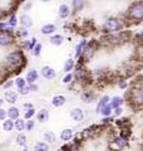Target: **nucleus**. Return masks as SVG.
Masks as SVG:
<instances>
[{
	"mask_svg": "<svg viewBox=\"0 0 143 151\" xmlns=\"http://www.w3.org/2000/svg\"><path fill=\"white\" fill-rule=\"evenodd\" d=\"M4 102H5V101H4V100H3V98H0V107H3V105H4Z\"/></svg>",
	"mask_w": 143,
	"mask_h": 151,
	"instance_id": "obj_52",
	"label": "nucleus"
},
{
	"mask_svg": "<svg viewBox=\"0 0 143 151\" xmlns=\"http://www.w3.org/2000/svg\"><path fill=\"white\" fill-rule=\"evenodd\" d=\"M79 97H80V100H82V102L87 103V105H90V103L97 101V94L92 91H83Z\"/></svg>",
	"mask_w": 143,
	"mask_h": 151,
	"instance_id": "obj_11",
	"label": "nucleus"
},
{
	"mask_svg": "<svg viewBox=\"0 0 143 151\" xmlns=\"http://www.w3.org/2000/svg\"><path fill=\"white\" fill-rule=\"evenodd\" d=\"M8 116H6V110H4L3 107H0V121H4L6 120Z\"/></svg>",
	"mask_w": 143,
	"mask_h": 151,
	"instance_id": "obj_46",
	"label": "nucleus"
},
{
	"mask_svg": "<svg viewBox=\"0 0 143 151\" xmlns=\"http://www.w3.org/2000/svg\"><path fill=\"white\" fill-rule=\"evenodd\" d=\"M65 102H66V98H65V96H63V94H56V96H54L50 101L53 107H61V106L65 105Z\"/></svg>",
	"mask_w": 143,
	"mask_h": 151,
	"instance_id": "obj_19",
	"label": "nucleus"
},
{
	"mask_svg": "<svg viewBox=\"0 0 143 151\" xmlns=\"http://www.w3.org/2000/svg\"><path fill=\"white\" fill-rule=\"evenodd\" d=\"M129 37V33L123 30V32H119L116 33V34H108L104 37V42L107 44H111V45H117V44H122L128 39Z\"/></svg>",
	"mask_w": 143,
	"mask_h": 151,
	"instance_id": "obj_6",
	"label": "nucleus"
},
{
	"mask_svg": "<svg viewBox=\"0 0 143 151\" xmlns=\"http://www.w3.org/2000/svg\"><path fill=\"white\" fill-rule=\"evenodd\" d=\"M123 102H124V100H123L121 96H114V97L111 98V101H109V106L112 107V110H114V108L122 107Z\"/></svg>",
	"mask_w": 143,
	"mask_h": 151,
	"instance_id": "obj_26",
	"label": "nucleus"
},
{
	"mask_svg": "<svg viewBox=\"0 0 143 151\" xmlns=\"http://www.w3.org/2000/svg\"><path fill=\"white\" fill-rule=\"evenodd\" d=\"M15 43V34L8 32H0V47H9Z\"/></svg>",
	"mask_w": 143,
	"mask_h": 151,
	"instance_id": "obj_8",
	"label": "nucleus"
},
{
	"mask_svg": "<svg viewBox=\"0 0 143 151\" xmlns=\"http://www.w3.org/2000/svg\"><path fill=\"white\" fill-rule=\"evenodd\" d=\"M73 136H74V131L72 130V129H64L63 131L60 132V135H59V137H60V141H63V142H69V141L73 139Z\"/></svg>",
	"mask_w": 143,
	"mask_h": 151,
	"instance_id": "obj_18",
	"label": "nucleus"
},
{
	"mask_svg": "<svg viewBox=\"0 0 143 151\" xmlns=\"http://www.w3.org/2000/svg\"><path fill=\"white\" fill-rule=\"evenodd\" d=\"M35 129V121L34 120H28V121H25V130L26 131H33Z\"/></svg>",
	"mask_w": 143,
	"mask_h": 151,
	"instance_id": "obj_41",
	"label": "nucleus"
},
{
	"mask_svg": "<svg viewBox=\"0 0 143 151\" xmlns=\"http://www.w3.org/2000/svg\"><path fill=\"white\" fill-rule=\"evenodd\" d=\"M112 111H113V110H112V107L108 105V106L104 107L103 110H102L101 112H99V113H101V115H102L103 117H111V116H112Z\"/></svg>",
	"mask_w": 143,
	"mask_h": 151,
	"instance_id": "obj_38",
	"label": "nucleus"
},
{
	"mask_svg": "<svg viewBox=\"0 0 143 151\" xmlns=\"http://www.w3.org/2000/svg\"><path fill=\"white\" fill-rule=\"evenodd\" d=\"M34 151H49V145L44 141H38V142L34 145Z\"/></svg>",
	"mask_w": 143,
	"mask_h": 151,
	"instance_id": "obj_33",
	"label": "nucleus"
},
{
	"mask_svg": "<svg viewBox=\"0 0 143 151\" xmlns=\"http://www.w3.org/2000/svg\"><path fill=\"white\" fill-rule=\"evenodd\" d=\"M137 55H139L138 60H143V43L137 48Z\"/></svg>",
	"mask_w": 143,
	"mask_h": 151,
	"instance_id": "obj_45",
	"label": "nucleus"
},
{
	"mask_svg": "<svg viewBox=\"0 0 143 151\" xmlns=\"http://www.w3.org/2000/svg\"><path fill=\"white\" fill-rule=\"evenodd\" d=\"M15 37H18V38H23V39H25V38L29 37V30L25 29V28H21V27H20V29L15 30Z\"/></svg>",
	"mask_w": 143,
	"mask_h": 151,
	"instance_id": "obj_36",
	"label": "nucleus"
},
{
	"mask_svg": "<svg viewBox=\"0 0 143 151\" xmlns=\"http://www.w3.org/2000/svg\"><path fill=\"white\" fill-rule=\"evenodd\" d=\"M49 43L54 47H60L64 43V37L60 35V34H53L49 38Z\"/></svg>",
	"mask_w": 143,
	"mask_h": 151,
	"instance_id": "obj_25",
	"label": "nucleus"
},
{
	"mask_svg": "<svg viewBox=\"0 0 143 151\" xmlns=\"http://www.w3.org/2000/svg\"><path fill=\"white\" fill-rule=\"evenodd\" d=\"M13 84H14L13 79H6V81H4V83H3V89H5V91H9V89L13 87Z\"/></svg>",
	"mask_w": 143,
	"mask_h": 151,
	"instance_id": "obj_42",
	"label": "nucleus"
},
{
	"mask_svg": "<svg viewBox=\"0 0 143 151\" xmlns=\"http://www.w3.org/2000/svg\"><path fill=\"white\" fill-rule=\"evenodd\" d=\"M23 108H24V111H26V110H30V108H34V105L30 103V102H28V103H24Z\"/></svg>",
	"mask_w": 143,
	"mask_h": 151,
	"instance_id": "obj_49",
	"label": "nucleus"
},
{
	"mask_svg": "<svg viewBox=\"0 0 143 151\" xmlns=\"http://www.w3.org/2000/svg\"><path fill=\"white\" fill-rule=\"evenodd\" d=\"M43 140H44V142H46L48 145H49V144H54L56 141V136L54 135V132L45 131L44 134H43Z\"/></svg>",
	"mask_w": 143,
	"mask_h": 151,
	"instance_id": "obj_27",
	"label": "nucleus"
},
{
	"mask_svg": "<svg viewBox=\"0 0 143 151\" xmlns=\"http://www.w3.org/2000/svg\"><path fill=\"white\" fill-rule=\"evenodd\" d=\"M109 101H111V97L107 96V94H104V96H102L101 98H99V100L97 101V112L99 113L104 107L108 106L109 105Z\"/></svg>",
	"mask_w": 143,
	"mask_h": 151,
	"instance_id": "obj_22",
	"label": "nucleus"
},
{
	"mask_svg": "<svg viewBox=\"0 0 143 151\" xmlns=\"http://www.w3.org/2000/svg\"><path fill=\"white\" fill-rule=\"evenodd\" d=\"M118 87L121 88V89H126V88L128 87V83H127V81H124V79H121V81L118 82Z\"/></svg>",
	"mask_w": 143,
	"mask_h": 151,
	"instance_id": "obj_47",
	"label": "nucleus"
},
{
	"mask_svg": "<svg viewBox=\"0 0 143 151\" xmlns=\"http://www.w3.org/2000/svg\"><path fill=\"white\" fill-rule=\"evenodd\" d=\"M85 6V1L83 0H73L72 1V9H73V12L78 13V12H82Z\"/></svg>",
	"mask_w": 143,
	"mask_h": 151,
	"instance_id": "obj_28",
	"label": "nucleus"
},
{
	"mask_svg": "<svg viewBox=\"0 0 143 151\" xmlns=\"http://www.w3.org/2000/svg\"><path fill=\"white\" fill-rule=\"evenodd\" d=\"M73 78H74L75 82L80 83V84H84L85 82L88 81L89 73H88L87 68L84 67L83 63H77L75 64V68L73 70Z\"/></svg>",
	"mask_w": 143,
	"mask_h": 151,
	"instance_id": "obj_5",
	"label": "nucleus"
},
{
	"mask_svg": "<svg viewBox=\"0 0 143 151\" xmlns=\"http://www.w3.org/2000/svg\"><path fill=\"white\" fill-rule=\"evenodd\" d=\"M15 141H16V144L19 146H21V147H25L26 146V136L24 132H19V134L16 135V137H15Z\"/></svg>",
	"mask_w": 143,
	"mask_h": 151,
	"instance_id": "obj_31",
	"label": "nucleus"
},
{
	"mask_svg": "<svg viewBox=\"0 0 143 151\" xmlns=\"http://www.w3.org/2000/svg\"><path fill=\"white\" fill-rule=\"evenodd\" d=\"M4 101L8 102V103H10L11 106H14V103H15L18 101V93L15 91H6L5 92V96H4Z\"/></svg>",
	"mask_w": 143,
	"mask_h": 151,
	"instance_id": "obj_21",
	"label": "nucleus"
},
{
	"mask_svg": "<svg viewBox=\"0 0 143 151\" xmlns=\"http://www.w3.org/2000/svg\"><path fill=\"white\" fill-rule=\"evenodd\" d=\"M69 115L70 117L73 119L75 122H82L84 120V111L82 110V108H79V107H75V108H72L70 112H69Z\"/></svg>",
	"mask_w": 143,
	"mask_h": 151,
	"instance_id": "obj_12",
	"label": "nucleus"
},
{
	"mask_svg": "<svg viewBox=\"0 0 143 151\" xmlns=\"http://www.w3.org/2000/svg\"><path fill=\"white\" fill-rule=\"evenodd\" d=\"M87 44H88V40L83 39V40H80L77 45H75V48H74V59H79L80 58V55H82V53L84 52Z\"/></svg>",
	"mask_w": 143,
	"mask_h": 151,
	"instance_id": "obj_15",
	"label": "nucleus"
},
{
	"mask_svg": "<svg viewBox=\"0 0 143 151\" xmlns=\"http://www.w3.org/2000/svg\"><path fill=\"white\" fill-rule=\"evenodd\" d=\"M3 130L6 132H10L14 130V121L10 119H6L3 121Z\"/></svg>",
	"mask_w": 143,
	"mask_h": 151,
	"instance_id": "obj_35",
	"label": "nucleus"
},
{
	"mask_svg": "<svg viewBox=\"0 0 143 151\" xmlns=\"http://www.w3.org/2000/svg\"><path fill=\"white\" fill-rule=\"evenodd\" d=\"M113 144L117 146L118 149H126L127 146H128V135H126V134H122L121 135H118V136H116V137L113 139Z\"/></svg>",
	"mask_w": 143,
	"mask_h": 151,
	"instance_id": "obj_9",
	"label": "nucleus"
},
{
	"mask_svg": "<svg viewBox=\"0 0 143 151\" xmlns=\"http://www.w3.org/2000/svg\"><path fill=\"white\" fill-rule=\"evenodd\" d=\"M14 129H15L16 131L19 132H23L24 130H25V120L23 119H18L14 121Z\"/></svg>",
	"mask_w": 143,
	"mask_h": 151,
	"instance_id": "obj_32",
	"label": "nucleus"
},
{
	"mask_svg": "<svg viewBox=\"0 0 143 151\" xmlns=\"http://www.w3.org/2000/svg\"><path fill=\"white\" fill-rule=\"evenodd\" d=\"M124 27H126V23L123 20H121L119 18H116V17H111V18H108L107 20L103 23L102 32L106 35H108V34H116V33L123 32Z\"/></svg>",
	"mask_w": 143,
	"mask_h": 151,
	"instance_id": "obj_2",
	"label": "nucleus"
},
{
	"mask_svg": "<svg viewBox=\"0 0 143 151\" xmlns=\"http://www.w3.org/2000/svg\"><path fill=\"white\" fill-rule=\"evenodd\" d=\"M8 14V10H5L3 6H0V22H3L1 19H4V17H5Z\"/></svg>",
	"mask_w": 143,
	"mask_h": 151,
	"instance_id": "obj_48",
	"label": "nucleus"
},
{
	"mask_svg": "<svg viewBox=\"0 0 143 151\" xmlns=\"http://www.w3.org/2000/svg\"><path fill=\"white\" fill-rule=\"evenodd\" d=\"M14 86H15V87L18 88V91H19V89L26 87L28 84H26L25 78H24V77H16L15 79H14Z\"/></svg>",
	"mask_w": 143,
	"mask_h": 151,
	"instance_id": "obj_34",
	"label": "nucleus"
},
{
	"mask_svg": "<svg viewBox=\"0 0 143 151\" xmlns=\"http://www.w3.org/2000/svg\"><path fill=\"white\" fill-rule=\"evenodd\" d=\"M112 120H113L112 116L111 117H103V119H102V124H109Z\"/></svg>",
	"mask_w": 143,
	"mask_h": 151,
	"instance_id": "obj_50",
	"label": "nucleus"
},
{
	"mask_svg": "<svg viewBox=\"0 0 143 151\" xmlns=\"http://www.w3.org/2000/svg\"><path fill=\"white\" fill-rule=\"evenodd\" d=\"M56 32V25L55 24H51V23H48V24H44L40 28V33L43 35H53L55 34Z\"/></svg>",
	"mask_w": 143,
	"mask_h": 151,
	"instance_id": "obj_16",
	"label": "nucleus"
},
{
	"mask_svg": "<svg viewBox=\"0 0 143 151\" xmlns=\"http://www.w3.org/2000/svg\"><path fill=\"white\" fill-rule=\"evenodd\" d=\"M38 77H39V73H38V70L36 69H30V70H28L26 74H25V82L28 86H31V84H34L36 83L38 81Z\"/></svg>",
	"mask_w": 143,
	"mask_h": 151,
	"instance_id": "obj_14",
	"label": "nucleus"
},
{
	"mask_svg": "<svg viewBox=\"0 0 143 151\" xmlns=\"http://www.w3.org/2000/svg\"><path fill=\"white\" fill-rule=\"evenodd\" d=\"M41 49H43V45L40 44V43H38L34 48H33V50H31V54H33V57H39L40 54H41Z\"/></svg>",
	"mask_w": 143,
	"mask_h": 151,
	"instance_id": "obj_39",
	"label": "nucleus"
},
{
	"mask_svg": "<svg viewBox=\"0 0 143 151\" xmlns=\"http://www.w3.org/2000/svg\"><path fill=\"white\" fill-rule=\"evenodd\" d=\"M18 23H19V18L16 17V14L15 13H10V14H9V18H8V20H6L8 27L15 28L18 25Z\"/></svg>",
	"mask_w": 143,
	"mask_h": 151,
	"instance_id": "obj_30",
	"label": "nucleus"
},
{
	"mask_svg": "<svg viewBox=\"0 0 143 151\" xmlns=\"http://www.w3.org/2000/svg\"><path fill=\"white\" fill-rule=\"evenodd\" d=\"M21 151H29V149H26V147H23V150Z\"/></svg>",
	"mask_w": 143,
	"mask_h": 151,
	"instance_id": "obj_53",
	"label": "nucleus"
},
{
	"mask_svg": "<svg viewBox=\"0 0 143 151\" xmlns=\"http://www.w3.org/2000/svg\"><path fill=\"white\" fill-rule=\"evenodd\" d=\"M19 23H20V27L25 28V29L33 27V19L30 18V15H28V14H23V15L19 18Z\"/></svg>",
	"mask_w": 143,
	"mask_h": 151,
	"instance_id": "obj_20",
	"label": "nucleus"
},
{
	"mask_svg": "<svg viewBox=\"0 0 143 151\" xmlns=\"http://www.w3.org/2000/svg\"><path fill=\"white\" fill-rule=\"evenodd\" d=\"M74 81V78H73V73H66L63 79H61V82H63L64 84H70L72 82Z\"/></svg>",
	"mask_w": 143,
	"mask_h": 151,
	"instance_id": "obj_40",
	"label": "nucleus"
},
{
	"mask_svg": "<svg viewBox=\"0 0 143 151\" xmlns=\"http://www.w3.org/2000/svg\"><path fill=\"white\" fill-rule=\"evenodd\" d=\"M129 97L132 105L138 107L143 106V88H133L129 93Z\"/></svg>",
	"mask_w": 143,
	"mask_h": 151,
	"instance_id": "obj_7",
	"label": "nucleus"
},
{
	"mask_svg": "<svg viewBox=\"0 0 143 151\" xmlns=\"http://www.w3.org/2000/svg\"><path fill=\"white\" fill-rule=\"evenodd\" d=\"M38 44V39H36V38L35 37H33L31 38V39H29V40H25V42H24V43H23V48L24 49H26V50H33V48H34V47Z\"/></svg>",
	"mask_w": 143,
	"mask_h": 151,
	"instance_id": "obj_29",
	"label": "nucleus"
},
{
	"mask_svg": "<svg viewBox=\"0 0 143 151\" xmlns=\"http://www.w3.org/2000/svg\"><path fill=\"white\" fill-rule=\"evenodd\" d=\"M123 113V108L122 107H118V108H114L112 111V117H117V116H121Z\"/></svg>",
	"mask_w": 143,
	"mask_h": 151,
	"instance_id": "obj_44",
	"label": "nucleus"
},
{
	"mask_svg": "<svg viewBox=\"0 0 143 151\" xmlns=\"http://www.w3.org/2000/svg\"><path fill=\"white\" fill-rule=\"evenodd\" d=\"M25 64H26V57L24 54V50L15 49L5 57L4 67L11 73H19Z\"/></svg>",
	"mask_w": 143,
	"mask_h": 151,
	"instance_id": "obj_1",
	"label": "nucleus"
},
{
	"mask_svg": "<svg viewBox=\"0 0 143 151\" xmlns=\"http://www.w3.org/2000/svg\"><path fill=\"white\" fill-rule=\"evenodd\" d=\"M6 116H8V119L15 121L18 119H20V110L15 106H10L6 110Z\"/></svg>",
	"mask_w": 143,
	"mask_h": 151,
	"instance_id": "obj_17",
	"label": "nucleus"
},
{
	"mask_svg": "<svg viewBox=\"0 0 143 151\" xmlns=\"http://www.w3.org/2000/svg\"><path fill=\"white\" fill-rule=\"evenodd\" d=\"M72 14V9L68 4H60L59 8H58V17L61 19V20H64V19L69 18Z\"/></svg>",
	"mask_w": 143,
	"mask_h": 151,
	"instance_id": "obj_13",
	"label": "nucleus"
},
{
	"mask_svg": "<svg viewBox=\"0 0 143 151\" xmlns=\"http://www.w3.org/2000/svg\"><path fill=\"white\" fill-rule=\"evenodd\" d=\"M35 115H36V120L39 121L40 124H44V122H46L48 119H49V111H48L46 108H41Z\"/></svg>",
	"mask_w": 143,
	"mask_h": 151,
	"instance_id": "obj_24",
	"label": "nucleus"
},
{
	"mask_svg": "<svg viewBox=\"0 0 143 151\" xmlns=\"http://www.w3.org/2000/svg\"><path fill=\"white\" fill-rule=\"evenodd\" d=\"M40 76L45 79H54L56 77V72L50 65H44V67H41V69H40Z\"/></svg>",
	"mask_w": 143,
	"mask_h": 151,
	"instance_id": "obj_10",
	"label": "nucleus"
},
{
	"mask_svg": "<svg viewBox=\"0 0 143 151\" xmlns=\"http://www.w3.org/2000/svg\"><path fill=\"white\" fill-rule=\"evenodd\" d=\"M127 18L131 20V23L143 22V1L132 3L127 9Z\"/></svg>",
	"mask_w": 143,
	"mask_h": 151,
	"instance_id": "obj_3",
	"label": "nucleus"
},
{
	"mask_svg": "<svg viewBox=\"0 0 143 151\" xmlns=\"http://www.w3.org/2000/svg\"><path fill=\"white\" fill-rule=\"evenodd\" d=\"M35 108H30V110H26V111H24V115H23V120H31L33 117L35 116Z\"/></svg>",
	"mask_w": 143,
	"mask_h": 151,
	"instance_id": "obj_37",
	"label": "nucleus"
},
{
	"mask_svg": "<svg viewBox=\"0 0 143 151\" xmlns=\"http://www.w3.org/2000/svg\"><path fill=\"white\" fill-rule=\"evenodd\" d=\"M98 42L97 40H88V44L87 47H85L84 52L82 53V55H80V58L78 59V63H88L89 60L93 59V57L95 55V52H97L98 49Z\"/></svg>",
	"mask_w": 143,
	"mask_h": 151,
	"instance_id": "obj_4",
	"label": "nucleus"
},
{
	"mask_svg": "<svg viewBox=\"0 0 143 151\" xmlns=\"http://www.w3.org/2000/svg\"><path fill=\"white\" fill-rule=\"evenodd\" d=\"M31 91H30V87L29 86H26V87H24V88H21V89H19L18 91V93L19 94H21V96H28Z\"/></svg>",
	"mask_w": 143,
	"mask_h": 151,
	"instance_id": "obj_43",
	"label": "nucleus"
},
{
	"mask_svg": "<svg viewBox=\"0 0 143 151\" xmlns=\"http://www.w3.org/2000/svg\"><path fill=\"white\" fill-rule=\"evenodd\" d=\"M30 87V91L31 92H36L38 89H39V86H38L36 83H34V84H31V86H29Z\"/></svg>",
	"mask_w": 143,
	"mask_h": 151,
	"instance_id": "obj_51",
	"label": "nucleus"
},
{
	"mask_svg": "<svg viewBox=\"0 0 143 151\" xmlns=\"http://www.w3.org/2000/svg\"><path fill=\"white\" fill-rule=\"evenodd\" d=\"M75 59L74 58H68L65 60V63H64V65H63V72L66 74V73H72L74 70V68H75Z\"/></svg>",
	"mask_w": 143,
	"mask_h": 151,
	"instance_id": "obj_23",
	"label": "nucleus"
}]
</instances>
